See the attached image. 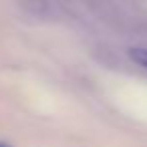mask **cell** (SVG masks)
<instances>
[{"label":"cell","instance_id":"cell-1","mask_svg":"<svg viewBox=\"0 0 147 147\" xmlns=\"http://www.w3.org/2000/svg\"><path fill=\"white\" fill-rule=\"evenodd\" d=\"M18 6L24 16L38 22H59L67 14L63 0H18Z\"/></svg>","mask_w":147,"mask_h":147},{"label":"cell","instance_id":"cell-2","mask_svg":"<svg viewBox=\"0 0 147 147\" xmlns=\"http://www.w3.org/2000/svg\"><path fill=\"white\" fill-rule=\"evenodd\" d=\"M129 55H131V59H133L139 67H143V69L147 71V49H131Z\"/></svg>","mask_w":147,"mask_h":147}]
</instances>
